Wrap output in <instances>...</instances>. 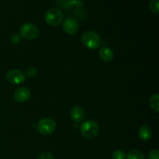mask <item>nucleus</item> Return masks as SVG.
Listing matches in <instances>:
<instances>
[{
    "mask_svg": "<svg viewBox=\"0 0 159 159\" xmlns=\"http://www.w3.org/2000/svg\"><path fill=\"white\" fill-rule=\"evenodd\" d=\"M112 158L113 159H125L126 154L121 150H116L113 152L112 155Z\"/></svg>",
    "mask_w": 159,
    "mask_h": 159,
    "instance_id": "2eb2a0df",
    "label": "nucleus"
},
{
    "mask_svg": "<svg viewBox=\"0 0 159 159\" xmlns=\"http://www.w3.org/2000/svg\"><path fill=\"white\" fill-rule=\"evenodd\" d=\"M152 135V129L148 126H142L138 131V138L143 141H148L151 139Z\"/></svg>",
    "mask_w": 159,
    "mask_h": 159,
    "instance_id": "9b49d317",
    "label": "nucleus"
},
{
    "mask_svg": "<svg viewBox=\"0 0 159 159\" xmlns=\"http://www.w3.org/2000/svg\"><path fill=\"white\" fill-rule=\"evenodd\" d=\"M14 98L18 102H25L30 98V90L26 87H20L14 93Z\"/></svg>",
    "mask_w": 159,
    "mask_h": 159,
    "instance_id": "6e6552de",
    "label": "nucleus"
},
{
    "mask_svg": "<svg viewBox=\"0 0 159 159\" xmlns=\"http://www.w3.org/2000/svg\"><path fill=\"white\" fill-rule=\"evenodd\" d=\"M20 36L23 38L33 40L38 37L40 31L38 27L30 23H26L22 25L20 29Z\"/></svg>",
    "mask_w": 159,
    "mask_h": 159,
    "instance_id": "39448f33",
    "label": "nucleus"
},
{
    "mask_svg": "<svg viewBox=\"0 0 159 159\" xmlns=\"http://www.w3.org/2000/svg\"><path fill=\"white\" fill-rule=\"evenodd\" d=\"M26 75L30 78L34 77V76L37 75V68H35L34 67H30V68H28L27 69H26Z\"/></svg>",
    "mask_w": 159,
    "mask_h": 159,
    "instance_id": "dca6fc26",
    "label": "nucleus"
},
{
    "mask_svg": "<svg viewBox=\"0 0 159 159\" xmlns=\"http://www.w3.org/2000/svg\"><path fill=\"white\" fill-rule=\"evenodd\" d=\"M127 159H145L144 155L142 152L139 150H131L128 152L127 155H126Z\"/></svg>",
    "mask_w": 159,
    "mask_h": 159,
    "instance_id": "f8f14e48",
    "label": "nucleus"
},
{
    "mask_svg": "<svg viewBox=\"0 0 159 159\" xmlns=\"http://www.w3.org/2000/svg\"><path fill=\"white\" fill-rule=\"evenodd\" d=\"M37 129L40 134L50 135L55 130L56 123L51 118H43L38 122Z\"/></svg>",
    "mask_w": 159,
    "mask_h": 159,
    "instance_id": "20e7f679",
    "label": "nucleus"
},
{
    "mask_svg": "<svg viewBox=\"0 0 159 159\" xmlns=\"http://www.w3.org/2000/svg\"><path fill=\"white\" fill-rule=\"evenodd\" d=\"M80 132L83 138L86 139H93L96 138L99 133V126L96 121L88 120L81 124Z\"/></svg>",
    "mask_w": 159,
    "mask_h": 159,
    "instance_id": "f257e3e1",
    "label": "nucleus"
},
{
    "mask_svg": "<svg viewBox=\"0 0 159 159\" xmlns=\"http://www.w3.org/2000/svg\"><path fill=\"white\" fill-rule=\"evenodd\" d=\"M6 80L12 85H20L26 80V75L18 69H12L6 74Z\"/></svg>",
    "mask_w": 159,
    "mask_h": 159,
    "instance_id": "423d86ee",
    "label": "nucleus"
},
{
    "mask_svg": "<svg viewBox=\"0 0 159 159\" xmlns=\"http://www.w3.org/2000/svg\"><path fill=\"white\" fill-rule=\"evenodd\" d=\"M71 118L73 121L75 123H80L83 120L84 116H85V111L83 108L79 106H75L73 107L70 112Z\"/></svg>",
    "mask_w": 159,
    "mask_h": 159,
    "instance_id": "1a4fd4ad",
    "label": "nucleus"
},
{
    "mask_svg": "<svg viewBox=\"0 0 159 159\" xmlns=\"http://www.w3.org/2000/svg\"><path fill=\"white\" fill-rule=\"evenodd\" d=\"M38 159H54V156H53L52 154L50 153V152H43V153L39 156Z\"/></svg>",
    "mask_w": 159,
    "mask_h": 159,
    "instance_id": "a211bd4d",
    "label": "nucleus"
},
{
    "mask_svg": "<svg viewBox=\"0 0 159 159\" xmlns=\"http://www.w3.org/2000/svg\"><path fill=\"white\" fill-rule=\"evenodd\" d=\"M99 55L100 58L105 62H110L113 58V52L108 47H102L99 49Z\"/></svg>",
    "mask_w": 159,
    "mask_h": 159,
    "instance_id": "9d476101",
    "label": "nucleus"
},
{
    "mask_svg": "<svg viewBox=\"0 0 159 159\" xmlns=\"http://www.w3.org/2000/svg\"><path fill=\"white\" fill-rule=\"evenodd\" d=\"M63 30L65 33L70 35L76 34L79 30V24L78 21L75 19L68 18L63 22Z\"/></svg>",
    "mask_w": 159,
    "mask_h": 159,
    "instance_id": "0eeeda50",
    "label": "nucleus"
},
{
    "mask_svg": "<svg viewBox=\"0 0 159 159\" xmlns=\"http://www.w3.org/2000/svg\"><path fill=\"white\" fill-rule=\"evenodd\" d=\"M70 6H73L75 7H81L83 5V0H72L69 2Z\"/></svg>",
    "mask_w": 159,
    "mask_h": 159,
    "instance_id": "6ab92c4d",
    "label": "nucleus"
},
{
    "mask_svg": "<svg viewBox=\"0 0 159 159\" xmlns=\"http://www.w3.org/2000/svg\"><path fill=\"white\" fill-rule=\"evenodd\" d=\"M151 11L155 14H158L159 12V1L158 0H152L149 4Z\"/></svg>",
    "mask_w": 159,
    "mask_h": 159,
    "instance_id": "4468645a",
    "label": "nucleus"
},
{
    "mask_svg": "<svg viewBox=\"0 0 159 159\" xmlns=\"http://www.w3.org/2000/svg\"><path fill=\"white\" fill-rule=\"evenodd\" d=\"M45 21L50 26H58L64 19V15L61 11L56 8L48 9L45 13Z\"/></svg>",
    "mask_w": 159,
    "mask_h": 159,
    "instance_id": "7ed1b4c3",
    "label": "nucleus"
},
{
    "mask_svg": "<svg viewBox=\"0 0 159 159\" xmlns=\"http://www.w3.org/2000/svg\"><path fill=\"white\" fill-rule=\"evenodd\" d=\"M82 43L89 49H96L102 43V40L97 33L93 30H88L82 34Z\"/></svg>",
    "mask_w": 159,
    "mask_h": 159,
    "instance_id": "f03ea898",
    "label": "nucleus"
},
{
    "mask_svg": "<svg viewBox=\"0 0 159 159\" xmlns=\"http://www.w3.org/2000/svg\"><path fill=\"white\" fill-rule=\"evenodd\" d=\"M148 159H159V152L158 150L157 149H154L152 150L148 154Z\"/></svg>",
    "mask_w": 159,
    "mask_h": 159,
    "instance_id": "f3484780",
    "label": "nucleus"
},
{
    "mask_svg": "<svg viewBox=\"0 0 159 159\" xmlns=\"http://www.w3.org/2000/svg\"><path fill=\"white\" fill-rule=\"evenodd\" d=\"M149 103H150L151 107L153 110H155V112L159 111V96L158 94H155L150 98V100H149Z\"/></svg>",
    "mask_w": 159,
    "mask_h": 159,
    "instance_id": "ddd939ff",
    "label": "nucleus"
}]
</instances>
